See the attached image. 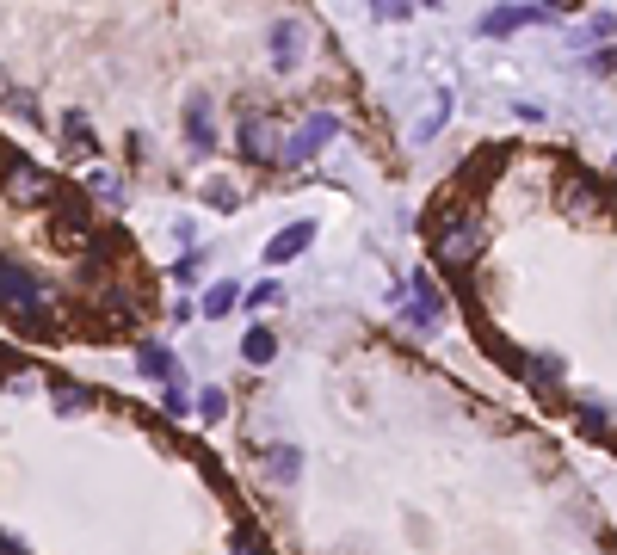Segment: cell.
Masks as SVG:
<instances>
[{
	"label": "cell",
	"instance_id": "cell-1",
	"mask_svg": "<svg viewBox=\"0 0 617 555\" xmlns=\"http://www.w3.org/2000/svg\"><path fill=\"white\" fill-rule=\"evenodd\" d=\"M432 247H439V266L451 272H469L482 259V222H469V216H432Z\"/></svg>",
	"mask_w": 617,
	"mask_h": 555
},
{
	"label": "cell",
	"instance_id": "cell-2",
	"mask_svg": "<svg viewBox=\"0 0 617 555\" xmlns=\"http://www.w3.org/2000/svg\"><path fill=\"white\" fill-rule=\"evenodd\" d=\"M334 130H340L334 111H315V118H303V130L284 142V161H309L315 148H328V142H334Z\"/></svg>",
	"mask_w": 617,
	"mask_h": 555
},
{
	"label": "cell",
	"instance_id": "cell-3",
	"mask_svg": "<svg viewBox=\"0 0 617 555\" xmlns=\"http://www.w3.org/2000/svg\"><path fill=\"white\" fill-rule=\"evenodd\" d=\"M309 241H315V222H290V229H278V235L266 241V253H260V259H266V266H290V259H297Z\"/></svg>",
	"mask_w": 617,
	"mask_h": 555
},
{
	"label": "cell",
	"instance_id": "cell-4",
	"mask_svg": "<svg viewBox=\"0 0 617 555\" xmlns=\"http://www.w3.org/2000/svg\"><path fill=\"white\" fill-rule=\"evenodd\" d=\"M136 370H142V377H155V383L186 377V370H179V358H173L161 340H136Z\"/></svg>",
	"mask_w": 617,
	"mask_h": 555
},
{
	"label": "cell",
	"instance_id": "cell-5",
	"mask_svg": "<svg viewBox=\"0 0 617 555\" xmlns=\"http://www.w3.org/2000/svg\"><path fill=\"white\" fill-rule=\"evenodd\" d=\"M556 13L550 7H500L482 19V37H506V31H519V25H550Z\"/></svg>",
	"mask_w": 617,
	"mask_h": 555
},
{
	"label": "cell",
	"instance_id": "cell-6",
	"mask_svg": "<svg viewBox=\"0 0 617 555\" xmlns=\"http://www.w3.org/2000/svg\"><path fill=\"white\" fill-rule=\"evenodd\" d=\"M519 370H525L537 389H556V383L568 377V364H562L556 352H519Z\"/></svg>",
	"mask_w": 617,
	"mask_h": 555
},
{
	"label": "cell",
	"instance_id": "cell-7",
	"mask_svg": "<svg viewBox=\"0 0 617 555\" xmlns=\"http://www.w3.org/2000/svg\"><path fill=\"white\" fill-rule=\"evenodd\" d=\"M439 315H445V296H439V284H432L426 272H414V321H420V327H432Z\"/></svg>",
	"mask_w": 617,
	"mask_h": 555
},
{
	"label": "cell",
	"instance_id": "cell-8",
	"mask_svg": "<svg viewBox=\"0 0 617 555\" xmlns=\"http://www.w3.org/2000/svg\"><path fill=\"white\" fill-rule=\"evenodd\" d=\"M186 136H192L198 155H216V130H210V105H204V99L186 105Z\"/></svg>",
	"mask_w": 617,
	"mask_h": 555
},
{
	"label": "cell",
	"instance_id": "cell-9",
	"mask_svg": "<svg viewBox=\"0 0 617 555\" xmlns=\"http://www.w3.org/2000/svg\"><path fill=\"white\" fill-rule=\"evenodd\" d=\"M229 309H241V284H235V278L210 284V290H204V303H198V315H210V321H223Z\"/></svg>",
	"mask_w": 617,
	"mask_h": 555
},
{
	"label": "cell",
	"instance_id": "cell-10",
	"mask_svg": "<svg viewBox=\"0 0 617 555\" xmlns=\"http://www.w3.org/2000/svg\"><path fill=\"white\" fill-rule=\"evenodd\" d=\"M266 475L278 481V488H290V481L303 475V451H297V444H278V451L266 457Z\"/></svg>",
	"mask_w": 617,
	"mask_h": 555
},
{
	"label": "cell",
	"instance_id": "cell-11",
	"mask_svg": "<svg viewBox=\"0 0 617 555\" xmlns=\"http://www.w3.org/2000/svg\"><path fill=\"white\" fill-rule=\"evenodd\" d=\"M297 37H303V25H297V19H278V25H272V50H278L272 62H278V68L297 62Z\"/></svg>",
	"mask_w": 617,
	"mask_h": 555
},
{
	"label": "cell",
	"instance_id": "cell-12",
	"mask_svg": "<svg viewBox=\"0 0 617 555\" xmlns=\"http://www.w3.org/2000/svg\"><path fill=\"white\" fill-rule=\"evenodd\" d=\"M235 142H241L247 161H272V155H266V124H260V118H241V124H235Z\"/></svg>",
	"mask_w": 617,
	"mask_h": 555
},
{
	"label": "cell",
	"instance_id": "cell-13",
	"mask_svg": "<svg viewBox=\"0 0 617 555\" xmlns=\"http://www.w3.org/2000/svg\"><path fill=\"white\" fill-rule=\"evenodd\" d=\"M62 136H68V148H81V161H93V155H99V142H93V130H87L81 111H68V118H62Z\"/></svg>",
	"mask_w": 617,
	"mask_h": 555
},
{
	"label": "cell",
	"instance_id": "cell-14",
	"mask_svg": "<svg viewBox=\"0 0 617 555\" xmlns=\"http://www.w3.org/2000/svg\"><path fill=\"white\" fill-rule=\"evenodd\" d=\"M278 340H272V327H247V340H241V358L247 364H272Z\"/></svg>",
	"mask_w": 617,
	"mask_h": 555
},
{
	"label": "cell",
	"instance_id": "cell-15",
	"mask_svg": "<svg viewBox=\"0 0 617 555\" xmlns=\"http://www.w3.org/2000/svg\"><path fill=\"white\" fill-rule=\"evenodd\" d=\"M574 420H580V432H611V407L605 401H580Z\"/></svg>",
	"mask_w": 617,
	"mask_h": 555
},
{
	"label": "cell",
	"instance_id": "cell-16",
	"mask_svg": "<svg viewBox=\"0 0 617 555\" xmlns=\"http://www.w3.org/2000/svg\"><path fill=\"white\" fill-rule=\"evenodd\" d=\"M0 111H13V118L38 124V99H31V93H19V87H7V93H0Z\"/></svg>",
	"mask_w": 617,
	"mask_h": 555
},
{
	"label": "cell",
	"instance_id": "cell-17",
	"mask_svg": "<svg viewBox=\"0 0 617 555\" xmlns=\"http://www.w3.org/2000/svg\"><path fill=\"white\" fill-rule=\"evenodd\" d=\"M161 407H167L173 420H179V414H192V389H186V377H173V383L161 389Z\"/></svg>",
	"mask_w": 617,
	"mask_h": 555
},
{
	"label": "cell",
	"instance_id": "cell-18",
	"mask_svg": "<svg viewBox=\"0 0 617 555\" xmlns=\"http://www.w3.org/2000/svg\"><path fill=\"white\" fill-rule=\"evenodd\" d=\"M204 204H210V210H235L241 192H235V185H223V179H210V185H204Z\"/></svg>",
	"mask_w": 617,
	"mask_h": 555
},
{
	"label": "cell",
	"instance_id": "cell-19",
	"mask_svg": "<svg viewBox=\"0 0 617 555\" xmlns=\"http://www.w3.org/2000/svg\"><path fill=\"white\" fill-rule=\"evenodd\" d=\"M241 296H247V309H278V303H284L278 284H253V290H241Z\"/></svg>",
	"mask_w": 617,
	"mask_h": 555
},
{
	"label": "cell",
	"instance_id": "cell-20",
	"mask_svg": "<svg viewBox=\"0 0 617 555\" xmlns=\"http://www.w3.org/2000/svg\"><path fill=\"white\" fill-rule=\"evenodd\" d=\"M192 401H198V414H204V420H223V407H229V401H223V389H204V395H192Z\"/></svg>",
	"mask_w": 617,
	"mask_h": 555
},
{
	"label": "cell",
	"instance_id": "cell-21",
	"mask_svg": "<svg viewBox=\"0 0 617 555\" xmlns=\"http://www.w3.org/2000/svg\"><path fill=\"white\" fill-rule=\"evenodd\" d=\"M93 192H99V198H124V185H118L112 173H93Z\"/></svg>",
	"mask_w": 617,
	"mask_h": 555
},
{
	"label": "cell",
	"instance_id": "cell-22",
	"mask_svg": "<svg viewBox=\"0 0 617 555\" xmlns=\"http://www.w3.org/2000/svg\"><path fill=\"white\" fill-rule=\"evenodd\" d=\"M173 278H179V284H192V278H198V253H186V259H179V266H173Z\"/></svg>",
	"mask_w": 617,
	"mask_h": 555
}]
</instances>
